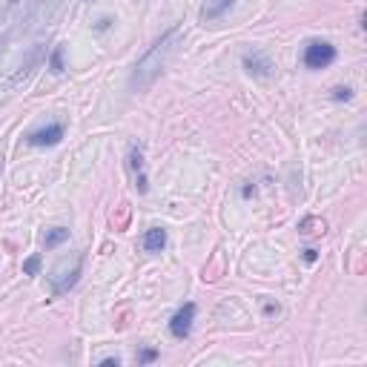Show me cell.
<instances>
[{"label": "cell", "instance_id": "1", "mask_svg": "<svg viewBox=\"0 0 367 367\" xmlns=\"http://www.w3.org/2000/svg\"><path fill=\"white\" fill-rule=\"evenodd\" d=\"M178 29H169L167 35H161V41H156L147 55L141 57L138 64H135V72H132V86H138V89H147L152 81L158 78V72L164 66V57L169 55V44H172V37H176Z\"/></svg>", "mask_w": 367, "mask_h": 367}, {"label": "cell", "instance_id": "2", "mask_svg": "<svg viewBox=\"0 0 367 367\" xmlns=\"http://www.w3.org/2000/svg\"><path fill=\"white\" fill-rule=\"evenodd\" d=\"M336 61V46L327 41H310L304 46V66L307 69H324Z\"/></svg>", "mask_w": 367, "mask_h": 367}, {"label": "cell", "instance_id": "3", "mask_svg": "<svg viewBox=\"0 0 367 367\" xmlns=\"http://www.w3.org/2000/svg\"><path fill=\"white\" fill-rule=\"evenodd\" d=\"M81 270H84V256H78L69 267H64V270H57V273H52V276H49V281H52V293H55V296H61V293H66L69 287H75V281H78V276H81Z\"/></svg>", "mask_w": 367, "mask_h": 367}, {"label": "cell", "instance_id": "4", "mask_svg": "<svg viewBox=\"0 0 367 367\" xmlns=\"http://www.w3.org/2000/svg\"><path fill=\"white\" fill-rule=\"evenodd\" d=\"M192 321H196V304L187 301L181 310L169 319V333L176 336V339H187L189 330H192Z\"/></svg>", "mask_w": 367, "mask_h": 367}, {"label": "cell", "instance_id": "5", "mask_svg": "<svg viewBox=\"0 0 367 367\" xmlns=\"http://www.w3.org/2000/svg\"><path fill=\"white\" fill-rule=\"evenodd\" d=\"M64 132H66L64 124H46V126H41V129L29 132V135H26V141H29L32 147H55L57 141L64 138Z\"/></svg>", "mask_w": 367, "mask_h": 367}, {"label": "cell", "instance_id": "6", "mask_svg": "<svg viewBox=\"0 0 367 367\" xmlns=\"http://www.w3.org/2000/svg\"><path fill=\"white\" fill-rule=\"evenodd\" d=\"M244 66L250 75H256V78H270V72H273V61H270L264 52H247Z\"/></svg>", "mask_w": 367, "mask_h": 367}, {"label": "cell", "instance_id": "7", "mask_svg": "<svg viewBox=\"0 0 367 367\" xmlns=\"http://www.w3.org/2000/svg\"><path fill=\"white\" fill-rule=\"evenodd\" d=\"M126 164L132 169V178H135V187L138 192H147V176H144V149L141 147H132L129 156H126Z\"/></svg>", "mask_w": 367, "mask_h": 367}, {"label": "cell", "instance_id": "8", "mask_svg": "<svg viewBox=\"0 0 367 367\" xmlns=\"http://www.w3.org/2000/svg\"><path fill=\"white\" fill-rule=\"evenodd\" d=\"M233 6H236V0H204V6H201V21H204V23L218 21V17H224Z\"/></svg>", "mask_w": 367, "mask_h": 367}, {"label": "cell", "instance_id": "9", "mask_svg": "<svg viewBox=\"0 0 367 367\" xmlns=\"http://www.w3.org/2000/svg\"><path fill=\"white\" fill-rule=\"evenodd\" d=\"M141 244H144V250H147V253H161V250H164V244H167V229H161V227H152V229H147Z\"/></svg>", "mask_w": 367, "mask_h": 367}, {"label": "cell", "instance_id": "10", "mask_svg": "<svg viewBox=\"0 0 367 367\" xmlns=\"http://www.w3.org/2000/svg\"><path fill=\"white\" fill-rule=\"evenodd\" d=\"M66 238H69V229L66 227H55L44 236V247H57V244H64Z\"/></svg>", "mask_w": 367, "mask_h": 367}, {"label": "cell", "instance_id": "11", "mask_svg": "<svg viewBox=\"0 0 367 367\" xmlns=\"http://www.w3.org/2000/svg\"><path fill=\"white\" fill-rule=\"evenodd\" d=\"M299 233L301 236H316V233H324V221L321 218H304L299 224Z\"/></svg>", "mask_w": 367, "mask_h": 367}, {"label": "cell", "instance_id": "12", "mask_svg": "<svg viewBox=\"0 0 367 367\" xmlns=\"http://www.w3.org/2000/svg\"><path fill=\"white\" fill-rule=\"evenodd\" d=\"M49 69H52L55 75L64 72V46H55V52H52V57H49Z\"/></svg>", "mask_w": 367, "mask_h": 367}, {"label": "cell", "instance_id": "13", "mask_svg": "<svg viewBox=\"0 0 367 367\" xmlns=\"http://www.w3.org/2000/svg\"><path fill=\"white\" fill-rule=\"evenodd\" d=\"M37 270H41V256H32V258H26V264H23V273H26V276H37Z\"/></svg>", "mask_w": 367, "mask_h": 367}, {"label": "cell", "instance_id": "14", "mask_svg": "<svg viewBox=\"0 0 367 367\" xmlns=\"http://www.w3.org/2000/svg\"><path fill=\"white\" fill-rule=\"evenodd\" d=\"M353 98V89L350 86H336L333 89V101H350Z\"/></svg>", "mask_w": 367, "mask_h": 367}, {"label": "cell", "instance_id": "15", "mask_svg": "<svg viewBox=\"0 0 367 367\" xmlns=\"http://www.w3.org/2000/svg\"><path fill=\"white\" fill-rule=\"evenodd\" d=\"M101 364H104V367H118V364H121V359H118V356H109V359H104Z\"/></svg>", "mask_w": 367, "mask_h": 367}, {"label": "cell", "instance_id": "16", "mask_svg": "<svg viewBox=\"0 0 367 367\" xmlns=\"http://www.w3.org/2000/svg\"><path fill=\"white\" fill-rule=\"evenodd\" d=\"M15 6V0H0V15H6Z\"/></svg>", "mask_w": 367, "mask_h": 367}, {"label": "cell", "instance_id": "17", "mask_svg": "<svg viewBox=\"0 0 367 367\" xmlns=\"http://www.w3.org/2000/svg\"><path fill=\"white\" fill-rule=\"evenodd\" d=\"M156 356H158L156 350H144V353L138 356V359H141V361H152V359H156Z\"/></svg>", "mask_w": 367, "mask_h": 367}, {"label": "cell", "instance_id": "18", "mask_svg": "<svg viewBox=\"0 0 367 367\" xmlns=\"http://www.w3.org/2000/svg\"><path fill=\"white\" fill-rule=\"evenodd\" d=\"M304 261H316V250H304Z\"/></svg>", "mask_w": 367, "mask_h": 367}, {"label": "cell", "instance_id": "19", "mask_svg": "<svg viewBox=\"0 0 367 367\" xmlns=\"http://www.w3.org/2000/svg\"><path fill=\"white\" fill-rule=\"evenodd\" d=\"M0 176H3V156H0Z\"/></svg>", "mask_w": 367, "mask_h": 367}]
</instances>
